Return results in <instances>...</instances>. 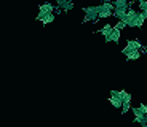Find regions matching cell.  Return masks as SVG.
<instances>
[{
    "instance_id": "ffe728a7",
    "label": "cell",
    "mask_w": 147,
    "mask_h": 127,
    "mask_svg": "<svg viewBox=\"0 0 147 127\" xmlns=\"http://www.w3.org/2000/svg\"><path fill=\"white\" fill-rule=\"evenodd\" d=\"M146 48H147V46H146Z\"/></svg>"
},
{
    "instance_id": "6da1fadb",
    "label": "cell",
    "mask_w": 147,
    "mask_h": 127,
    "mask_svg": "<svg viewBox=\"0 0 147 127\" xmlns=\"http://www.w3.org/2000/svg\"><path fill=\"white\" fill-rule=\"evenodd\" d=\"M98 11H99V19L110 18V16L114 15V3L112 2H102L98 7Z\"/></svg>"
},
{
    "instance_id": "ac0fdd59",
    "label": "cell",
    "mask_w": 147,
    "mask_h": 127,
    "mask_svg": "<svg viewBox=\"0 0 147 127\" xmlns=\"http://www.w3.org/2000/svg\"><path fill=\"white\" fill-rule=\"evenodd\" d=\"M139 108H141V111H142L144 114H146V113H147V105H144V103H142V105H141Z\"/></svg>"
},
{
    "instance_id": "9c48e42d",
    "label": "cell",
    "mask_w": 147,
    "mask_h": 127,
    "mask_svg": "<svg viewBox=\"0 0 147 127\" xmlns=\"http://www.w3.org/2000/svg\"><path fill=\"white\" fill-rule=\"evenodd\" d=\"M114 10H123L128 11V8L131 7V0H114Z\"/></svg>"
},
{
    "instance_id": "9a60e30c",
    "label": "cell",
    "mask_w": 147,
    "mask_h": 127,
    "mask_svg": "<svg viewBox=\"0 0 147 127\" xmlns=\"http://www.w3.org/2000/svg\"><path fill=\"white\" fill-rule=\"evenodd\" d=\"M55 2H56V7H58L59 10H61V8L66 7V5L69 3V2H72V0H55Z\"/></svg>"
},
{
    "instance_id": "7c38bea8",
    "label": "cell",
    "mask_w": 147,
    "mask_h": 127,
    "mask_svg": "<svg viewBox=\"0 0 147 127\" xmlns=\"http://www.w3.org/2000/svg\"><path fill=\"white\" fill-rule=\"evenodd\" d=\"M55 18H56V15H55V13H48V15L42 16L40 22H42L43 25H47V24H51V22L55 21Z\"/></svg>"
},
{
    "instance_id": "5bb4252c",
    "label": "cell",
    "mask_w": 147,
    "mask_h": 127,
    "mask_svg": "<svg viewBox=\"0 0 147 127\" xmlns=\"http://www.w3.org/2000/svg\"><path fill=\"white\" fill-rule=\"evenodd\" d=\"M138 7H139V11H144L147 15V0H138Z\"/></svg>"
},
{
    "instance_id": "2e32d148",
    "label": "cell",
    "mask_w": 147,
    "mask_h": 127,
    "mask_svg": "<svg viewBox=\"0 0 147 127\" xmlns=\"http://www.w3.org/2000/svg\"><path fill=\"white\" fill-rule=\"evenodd\" d=\"M74 8V2H69V3L66 5V7H63L61 8V11H64V13H67V11H70Z\"/></svg>"
},
{
    "instance_id": "d6986e66",
    "label": "cell",
    "mask_w": 147,
    "mask_h": 127,
    "mask_svg": "<svg viewBox=\"0 0 147 127\" xmlns=\"http://www.w3.org/2000/svg\"><path fill=\"white\" fill-rule=\"evenodd\" d=\"M144 118H146V119H147V113H146V114H144Z\"/></svg>"
},
{
    "instance_id": "ba28073f",
    "label": "cell",
    "mask_w": 147,
    "mask_h": 127,
    "mask_svg": "<svg viewBox=\"0 0 147 127\" xmlns=\"http://www.w3.org/2000/svg\"><path fill=\"white\" fill-rule=\"evenodd\" d=\"M120 35H121V30L117 29V27H114V29H112V32L106 37V41H107V43H110V41L118 43V41H120Z\"/></svg>"
},
{
    "instance_id": "8992f818",
    "label": "cell",
    "mask_w": 147,
    "mask_h": 127,
    "mask_svg": "<svg viewBox=\"0 0 147 127\" xmlns=\"http://www.w3.org/2000/svg\"><path fill=\"white\" fill-rule=\"evenodd\" d=\"M109 102L115 108H121V91H112L110 92Z\"/></svg>"
},
{
    "instance_id": "4fadbf2b",
    "label": "cell",
    "mask_w": 147,
    "mask_h": 127,
    "mask_svg": "<svg viewBox=\"0 0 147 127\" xmlns=\"http://www.w3.org/2000/svg\"><path fill=\"white\" fill-rule=\"evenodd\" d=\"M112 29H114V25H112V24H106V25H102V27L99 29V33L104 37V38H106V37L112 32Z\"/></svg>"
},
{
    "instance_id": "277c9868",
    "label": "cell",
    "mask_w": 147,
    "mask_h": 127,
    "mask_svg": "<svg viewBox=\"0 0 147 127\" xmlns=\"http://www.w3.org/2000/svg\"><path fill=\"white\" fill-rule=\"evenodd\" d=\"M48 13H55V5L47 2V3H42L40 8H38V15H37V21H40L42 16L48 15Z\"/></svg>"
},
{
    "instance_id": "52a82bcc",
    "label": "cell",
    "mask_w": 147,
    "mask_h": 127,
    "mask_svg": "<svg viewBox=\"0 0 147 127\" xmlns=\"http://www.w3.org/2000/svg\"><path fill=\"white\" fill-rule=\"evenodd\" d=\"M133 49H139V51H142L144 49V46L141 45V41H138V40H128V43H126V46L123 48V54H126V53H129V51H133Z\"/></svg>"
},
{
    "instance_id": "8fae6325",
    "label": "cell",
    "mask_w": 147,
    "mask_h": 127,
    "mask_svg": "<svg viewBox=\"0 0 147 127\" xmlns=\"http://www.w3.org/2000/svg\"><path fill=\"white\" fill-rule=\"evenodd\" d=\"M141 54H142V51H139V49H133V51H129V53H126V59L128 61H138V59L141 57Z\"/></svg>"
},
{
    "instance_id": "5b68a950",
    "label": "cell",
    "mask_w": 147,
    "mask_h": 127,
    "mask_svg": "<svg viewBox=\"0 0 147 127\" xmlns=\"http://www.w3.org/2000/svg\"><path fill=\"white\" fill-rule=\"evenodd\" d=\"M131 108V94L126 91H121V111L126 113Z\"/></svg>"
},
{
    "instance_id": "e0dca14e",
    "label": "cell",
    "mask_w": 147,
    "mask_h": 127,
    "mask_svg": "<svg viewBox=\"0 0 147 127\" xmlns=\"http://www.w3.org/2000/svg\"><path fill=\"white\" fill-rule=\"evenodd\" d=\"M115 27H117V29H125V27H126V24H125V22H123V21H121V19H118V22H117V24H115Z\"/></svg>"
},
{
    "instance_id": "7a4b0ae2",
    "label": "cell",
    "mask_w": 147,
    "mask_h": 127,
    "mask_svg": "<svg viewBox=\"0 0 147 127\" xmlns=\"http://www.w3.org/2000/svg\"><path fill=\"white\" fill-rule=\"evenodd\" d=\"M85 18L83 22H96L99 19V11H98V7H86L83 8Z\"/></svg>"
},
{
    "instance_id": "3957f363",
    "label": "cell",
    "mask_w": 147,
    "mask_h": 127,
    "mask_svg": "<svg viewBox=\"0 0 147 127\" xmlns=\"http://www.w3.org/2000/svg\"><path fill=\"white\" fill-rule=\"evenodd\" d=\"M136 16H138V11L133 8V5L128 8L126 15L121 18V21L126 24V27H134V22H136Z\"/></svg>"
},
{
    "instance_id": "30bf717a",
    "label": "cell",
    "mask_w": 147,
    "mask_h": 127,
    "mask_svg": "<svg viewBox=\"0 0 147 127\" xmlns=\"http://www.w3.org/2000/svg\"><path fill=\"white\" fill-rule=\"evenodd\" d=\"M147 19V15L144 11H138V16H136V22H134V27H142L144 22Z\"/></svg>"
}]
</instances>
